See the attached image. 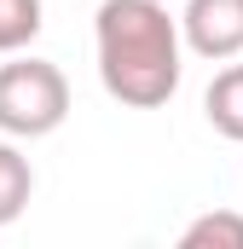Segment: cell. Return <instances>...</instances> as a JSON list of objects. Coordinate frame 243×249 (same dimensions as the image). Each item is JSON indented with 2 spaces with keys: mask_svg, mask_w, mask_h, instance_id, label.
Here are the masks:
<instances>
[{
  "mask_svg": "<svg viewBox=\"0 0 243 249\" xmlns=\"http://www.w3.org/2000/svg\"><path fill=\"white\" fill-rule=\"evenodd\" d=\"M29 197H35V168H29V157L12 145V133L0 139V226H12L23 209H29Z\"/></svg>",
  "mask_w": 243,
  "mask_h": 249,
  "instance_id": "obj_5",
  "label": "cell"
},
{
  "mask_svg": "<svg viewBox=\"0 0 243 249\" xmlns=\"http://www.w3.org/2000/svg\"><path fill=\"white\" fill-rule=\"evenodd\" d=\"M99 81L127 110H162L180 93L185 29L162 0H104L93 18Z\"/></svg>",
  "mask_w": 243,
  "mask_h": 249,
  "instance_id": "obj_1",
  "label": "cell"
},
{
  "mask_svg": "<svg viewBox=\"0 0 243 249\" xmlns=\"http://www.w3.org/2000/svg\"><path fill=\"white\" fill-rule=\"evenodd\" d=\"M41 0H0V53H23L41 35Z\"/></svg>",
  "mask_w": 243,
  "mask_h": 249,
  "instance_id": "obj_7",
  "label": "cell"
},
{
  "mask_svg": "<svg viewBox=\"0 0 243 249\" xmlns=\"http://www.w3.org/2000/svg\"><path fill=\"white\" fill-rule=\"evenodd\" d=\"M69 116V81L47 58L0 64V133L12 139H47Z\"/></svg>",
  "mask_w": 243,
  "mask_h": 249,
  "instance_id": "obj_2",
  "label": "cell"
},
{
  "mask_svg": "<svg viewBox=\"0 0 243 249\" xmlns=\"http://www.w3.org/2000/svg\"><path fill=\"white\" fill-rule=\"evenodd\" d=\"M180 244L185 249H243V214L208 209V214H197V220L180 232Z\"/></svg>",
  "mask_w": 243,
  "mask_h": 249,
  "instance_id": "obj_6",
  "label": "cell"
},
{
  "mask_svg": "<svg viewBox=\"0 0 243 249\" xmlns=\"http://www.w3.org/2000/svg\"><path fill=\"white\" fill-rule=\"evenodd\" d=\"M180 29L197 58H214V64L238 58L243 53V0H185Z\"/></svg>",
  "mask_w": 243,
  "mask_h": 249,
  "instance_id": "obj_3",
  "label": "cell"
},
{
  "mask_svg": "<svg viewBox=\"0 0 243 249\" xmlns=\"http://www.w3.org/2000/svg\"><path fill=\"white\" fill-rule=\"evenodd\" d=\"M203 110H208V127H214V133H226V139L243 145V64H226V70L208 81Z\"/></svg>",
  "mask_w": 243,
  "mask_h": 249,
  "instance_id": "obj_4",
  "label": "cell"
}]
</instances>
